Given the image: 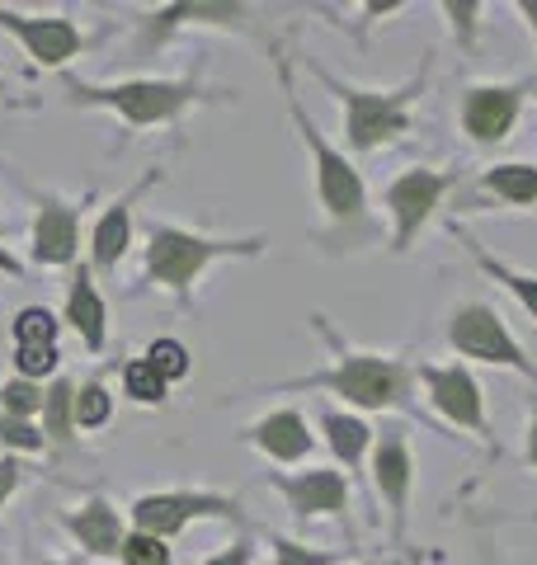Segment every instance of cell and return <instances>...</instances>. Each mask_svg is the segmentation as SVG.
Masks as SVG:
<instances>
[{
    "instance_id": "cell-1",
    "label": "cell",
    "mask_w": 537,
    "mask_h": 565,
    "mask_svg": "<svg viewBox=\"0 0 537 565\" xmlns=\"http://www.w3.org/2000/svg\"><path fill=\"white\" fill-rule=\"evenodd\" d=\"M307 386H330V392L349 396L354 405H368V411H382V405H397L410 392V373L401 363L387 359H368V353H349L335 373H320Z\"/></svg>"
},
{
    "instance_id": "cell-2",
    "label": "cell",
    "mask_w": 537,
    "mask_h": 565,
    "mask_svg": "<svg viewBox=\"0 0 537 565\" xmlns=\"http://www.w3.org/2000/svg\"><path fill=\"white\" fill-rule=\"evenodd\" d=\"M330 81V76H326ZM339 95H345L349 104V141L358 151L368 147H382L387 137H397L410 128V99H415V90L424 85V71L415 81H410V90H397V95H368V90H349V85L330 81Z\"/></svg>"
},
{
    "instance_id": "cell-3",
    "label": "cell",
    "mask_w": 537,
    "mask_h": 565,
    "mask_svg": "<svg viewBox=\"0 0 537 565\" xmlns=\"http://www.w3.org/2000/svg\"><path fill=\"white\" fill-rule=\"evenodd\" d=\"M260 250V241H199L185 232H156L151 236V274L166 288H189L193 274L218 255H250Z\"/></svg>"
},
{
    "instance_id": "cell-4",
    "label": "cell",
    "mask_w": 537,
    "mask_h": 565,
    "mask_svg": "<svg viewBox=\"0 0 537 565\" xmlns=\"http://www.w3.org/2000/svg\"><path fill=\"white\" fill-rule=\"evenodd\" d=\"M81 90V85H76ZM81 99L90 104H109L133 128H147V122L175 118L185 104L193 99V85H166V81H133V85H104V90H81Z\"/></svg>"
},
{
    "instance_id": "cell-5",
    "label": "cell",
    "mask_w": 537,
    "mask_h": 565,
    "mask_svg": "<svg viewBox=\"0 0 537 565\" xmlns=\"http://www.w3.org/2000/svg\"><path fill=\"white\" fill-rule=\"evenodd\" d=\"M448 340H453L467 359H486V363H505V367H518V373L537 377V367L524 359V349L509 340L505 321L491 311V307H462L448 326Z\"/></svg>"
},
{
    "instance_id": "cell-6",
    "label": "cell",
    "mask_w": 537,
    "mask_h": 565,
    "mask_svg": "<svg viewBox=\"0 0 537 565\" xmlns=\"http://www.w3.org/2000/svg\"><path fill=\"white\" fill-rule=\"evenodd\" d=\"M293 118H297V128L307 132V147L316 156V170H320V199H326V207L335 212L339 222H354L358 212H364V180L345 166V156H335L326 141H320V132L312 128V118L293 104Z\"/></svg>"
},
{
    "instance_id": "cell-7",
    "label": "cell",
    "mask_w": 537,
    "mask_h": 565,
    "mask_svg": "<svg viewBox=\"0 0 537 565\" xmlns=\"http://www.w3.org/2000/svg\"><path fill=\"white\" fill-rule=\"evenodd\" d=\"M133 514H137V527L147 537H170L199 514L236 519V504L222 500V494H147V500H137Z\"/></svg>"
},
{
    "instance_id": "cell-8",
    "label": "cell",
    "mask_w": 537,
    "mask_h": 565,
    "mask_svg": "<svg viewBox=\"0 0 537 565\" xmlns=\"http://www.w3.org/2000/svg\"><path fill=\"white\" fill-rule=\"evenodd\" d=\"M448 184H453V174H434V170H406L401 180L391 184L387 203H391V212H397V250L410 245V236L420 232V222L439 207Z\"/></svg>"
},
{
    "instance_id": "cell-9",
    "label": "cell",
    "mask_w": 537,
    "mask_h": 565,
    "mask_svg": "<svg viewBox=\"0 0 537 565\" xmlns=\"http://www.w3.org/2000/svg\"><path fill=\"white\" fill-rule=\"evenodd\" d=\"M424 382H429L434 405H439L448 419H457V424H467V429L486 434V411H481V396H476L472 373H462V367H429Z\"/></svg>"
},
{
    "instance_id": "cell-10",
    "label": "cell",
    "mask_w": 537,
    "mask_h": 565,
    "mask_svg": "<svg viewBox=\"0 0 537 565\" xmlns=\"http://www.w3.org/2000/svg\"><path fill=\"white\" fill-rule=\"evenodd\" d=\"M0 24H6L10 33H20V39L29 43V52L43 66H57L66 57H76V47H81V33L71 29L66 20H24V14H6V10H0Z\"/></svg>"
},
{
    "instance_id": "cell-11",
    "label": "cell",
    "mask_w": 537,
    "mask_h": 565,
    "mask_svg": "<svg viewBox=\"0 0 537 565\" xmlns=\"http://www.w3.org/2000/svg\"><path fill=\"white\" fill-rule=\"evenodd\" d=\"M514 114H518V90H472L462 122H467V132L476 141H499L509 132Z\"/></svg>"
},
{
    "instance_id": "cell-12",
    "label": "cell",
    "mask_w": 537,
    "mask_h": 565,
    "mask_svg": "<svg viewBox=\"0 0 537 565\" xmlns=\"http://www.w3.org/2000/svg\"><path fill=\"white\" fill-rule=\"evenodd\" d=\"M278 490L293 500L297 514H339L345 509V481H339V471L293 476V481H278Z\"/></svg>"
},
{
    "instance_id": "cell-13",
    "label": "cell",
    "mask_w": 537,
    "mask_h": 565,
    "mask_svg": "<svg viewBox=\"0 0 537 565\" xmlns=\"http://www.w3.org/2000/svg\"><path fill=\"white\" fill-rule=\"evenodd\" d=\"M378 486H382L391 514H397V527H401L406 504H410V452H406V444L397 434L382 438V448H378Z\"/></svg>"
},
{
    "instance_id": "cell-14",
    "label": "cell",
    "mask_w": 537,
    "mask_h": 565,
    "mask_svg": "<svg viewBox=\"0 0 537 565\" xmlns=\"http://www.w3.org/2000/svg\"><path fill=\"white\" fill-rule=\"evenodd\" d=\"M33 255H39L43 264H66L71 255H76V217H71V207L43 203L39 236H33Z\"/></svg>"
},
{
    "instance_id": "cell-15",
    "label": "cell",
    "mask_w": 537,
    "mask_h": 565,
    "mask_svg": "<svg viewBox=\"0 0 537 565\" xmlns=\"http://www.w3.org/2000/svg\"><path fill=\"white\" fill-rule=\"evenodd\" d=\"M255 444L268 457H278V462H293V457L312 452V434H307V424H302L293 411H278V415H268L255 429Z\"/></svg>"
},
{
    "instance_id": "cell-16",
    "label": "cell",
    "mask_w": 537,
    "mask_h": 565,
    "mask_svg": "<svg viewBox=\"0 0 537 565\" xmlns=\"http://www.w3.org/2000/svg\"><path fill=\"white\" fill-rule=\"evenodd\" d=\"M71 527H76V537L90 546L95 556H109V552H118L123 546V537H118V514L104 500H95L85 509V514H76L71 519Z\"/></svg>"
},
{
    "instance_id": "cell-17",
    "label": "cell",
    "mask_w": 537,
    "mask_h": 565,
    "mask_svg": "<svg viewBox=\"0 0 537 565\" xmlns=\"http://www.w3.org/2000/svg\"><path fill=\"white\" fill-rule=\"evenodd\" d=\"M66 321L85 334V344H90V349H99V344H104V302H99V292L90 288V274H85V269H81V278H76V288H71Z\"/></svg>"
},
{
    "instance_id": "cell-18",
    "label": "cell",
    "mask_w": 537,
    "mask_h": 565,
    "mask_svg": "<svg viewBox=\"0 0 537 565\" xmlns=\"http://www.w3.org/2000/svg\"><path fill=\"white\" fill-rule=\"evenodd\" d=\"M486 184L499 193V199H509L518 207H528L537 203V170L533 166H495L486 174Z\"/></svg>"
},
{
    "instance_id": "cell-19",
    "label": "cell",
    "mask_w": 537,
    "mask_h": 565,
    "mask_svg": "<svg viewBox=\"0 0 537 565\" xmlns=\"http://www.w3.org/2000/svg\"><path fill=\"white\" fill-rule=\"evenodd\" d=\"M128 236H133V217H128V203H118V207H109V217H104L99 232H95V259L114 264L123 250H128Z\"/></svg>"
},
{
    "instance_id": "cell-20",
    "label": "cell",
    "mask_w": 537,
    "mask_h": 565,
    "mask_svg": "<svg viewBox=\"0 0 537 565\" xmlns=\"http://www.w3.org/2000/svg\"><path fill=\"white\" fill-rule=\"evenodd\" d=\"M326 434H330V448L339 452V462H358L368 448V424H358L349 415H326Z\"/></svg>"
},
{
    "instance_id": "cell-21",
    "label": "cell",
    "mask_w": 537,
    "mask_h": 565,
    "mask_svg": "<svg viewBox=\"0 0 537 565\" xmlns=\"http://www.w3.org/2000/svg\"><path fill=\"white\" fill-rule=\"evenodd\" d=\"M123 382H128V396H137L141 405H156L160 396H166V377H160V373H156V367H151L147 359L123 367Z\"/></svg>"
},
{
    "instance_id": "cell-22",
    "label": "cell",
    "mask_w": 537,
    "mask_h": 565,
    "mask_svg": "<svg viewBox=\"0 0 537 565\" xmlns=\"http://www.w3.org/2000/svg\"><path fill=\"white\" fill-rule=\"evenodd\" d=\"M241 6H175V10H166L156 20V33H166V29H175L179 20H222V24H231V20H241Z\"/></svg>"
},
{
    "instance_id": "cell-23",
    "label": "cell",
    "mask_w": 537,
    "mask_h": 565,
    "mask_svg": "<svg viewBox=\"0 0 537 565\" xmlns=\"http://www.w3.org/2000/svg\"><path fill=\"white\" fill-rule=\"evenodd\" d=\"M481 259V269H491L499 282H505V288L518 297V302H524L528 311H533V321H537V278H528V274H514V269H505V264L499 259H491V255H476Z\"/></svg>"
},
{
    "instance_id": "cell-24",
    "label": "cell",
    "mask_w": 537,
    "mask_h": 565,
    "mask_svg": "<svg viewBox=\"0 0 537 565\" xmlns=\"http://www.w3.org/2000/svg\"><path fill=\"white\" fill-rule=\"evenodd\" d=\"M14 334H20V344H52L57 340V321H52L43 307H29V311H20V321H14Z\"/></svg>"
},
{
    "instance_id": "cell-25",
    "label": "cell",
    "mask_w": 537,
    "mask_h": 565,
    "mask_svg": "<svg viewBox=\"0 0 537 565\" xmlns=\"http://www.w3.org/2000/svg\"><path fill=\"white\" fill-rule=\"evenodd\" d=\"M147 363H151L166 382L189 373V353H185V344H175V340H156V344H151V353H147Z\"/></svg>"
},
{
    "instance_id": "cell-26",
    "label": "cell",
    "mask_w": 537,
    "mask_h": 565,
    "mask_svg": "<svg viewBox=\"0 0 537 565\" xmlns=\"http://www.w3.org/2000/svg\"><path fill=\"white\" fill-rule=\"evenodd\" d=\"M76 419L85 424V429H95V424L109 419V396H104V386H99V382H90L85 392L76 396Z\"/></svg>"
},
{
    "instance_id": "cell-27",
    "label": "cell",
    "mask_w": 537,
    "mask_h": 565,
    "mask_svg": "<svg viewBox=\"0 0 537 565\" xmlns=\"http://www.w3.org/2000/svg\"><path fill=\"white\" fill-rule=\"evenodd\" d=\"M123 556H128V565H170L166 542H160V537H147V533L128 537V546H123Z\"/></svg>"
},
{
    "instance_id": "cell-28",
    "label": "cell",
    "mask_w": 537,
    "mask_h": 565,
    "mask_svg": "<svg viewBox=\"0 0 537 565\" xmlns=\"http://www.w3.org/2000/svg\"><path fill=\"white\" fill-rule=\"evenodd\" d=\"M66 429H71V386L62 382L52 386V401H48V434L66 438Z\"/></svg>"
},
{
    "instance_id": "cell-29",
    "label": "cell",
    "mask_w": 537,
    "mask_h": 565,
    "mask_svg": "<svg viewBox=\"0 0 537 565\" xmlns=\"http://www.w3.org/2000/svg\"><path fill=\"white\" fill-rule=\"evenodd\" d=\"M52 363H57V349H52V344H20V367L29 377L52 373Z\"/></svg>"
},
{
    "instance_id": "cell-30",
    "label": "cell",
    "mask_w": 537,
    "mask_h": 565,
    "mask_svg": "<svg viewBox=\"0 0 537 565\" xmlns=\"http://www.w3.org/2000/svg\"><path fill=\"white\" fill-rule=\"evenodd\" d=\"M278 565H330V552H307L297 542H278Z\"/></svg>"
},
{
    "instance_id": "cell-31",
    "label": "cell",
    "mask_w": 537,
    "mask_h": 565,
    "mask_svg": "<svg viewBox=\"0 0 537 565\" xmlns=\"http://www.w3.org/2000/svg\"><path fill=\"white\" fill-rule=\"evenodd\" d=\"M0 438H6V444H20V448H39L43 438L29 429V424H20V419H10V415H0Z\"/></svg>"
},
{
    "instance_id": "cell-32",
    "label": "cell",
    "mask_w": 537,
    "mask_h": 565,
    "mask_svg": "<svg viewBox=\"0 0 537 565\" xmlns=\"http://www.w3.org/2000/svg\"><path fill=\"white\" fill-rule=\"evenodd\" d=\"M0 396H6V405H10L14 415H24V411H33V405H39V392H33V386H24V382H20V386L10 382V386H6V392H0Z\"/></svg>"
},
{
    "instance_id": "cell-33",
    "label": "cell",
    "mask_w": 537,
    "mask_h": 565,
    "mask_svg": "<svg viewBox=\"0 0 537 565\" xmlns=\"http://www.w3.org/2000/svg\"><path fill=\"white\" fill-rule=\"evenodd\" d=\"M14 481H20V467H10V462H0V504H6V494L14 490Z\"/></svg>"
},
{
    "instance_id": "cell-34",
    "label": "cell",
    "mask_w": 537,
    "mask_h": 565,
    "mask_svg": "<svg viewBox=\"0 0 537 565\" xmlns=\"http://www.w3.org/2000/svg\"><path fill=\"white\" fill-rule=\"evenodd\" d=\"M250 561V552H245V546H231V552L227 556H218V561H208V565H245Z\"/></svg>"
},
{
    "instance_id": "cell-35",
    "label": "cell",
    "mask_w": 537,
    "mask_h": 565,
    "mask_svg": "<svg viewBox=\"0 0 537 565\" xmlns=\"http://www.w3.org/2000/svg\"><path fill=\"white\" fill-rule=\"evenodd\" d=\"M528 462L537 467V415H533V438H528Z\"/></svg>"
},
{
    "instance_id": "cell-36",
    "label": "cell",
    "mask_w": 537,
    "mask_h": 565,
    "mask_svg": "<svg viewBox=\"0 0 537 565\" xmlns=\"http://www.w3.org/2000/svg\"><path fill=\"white\" fill-rule=\"evenodd\" d=\"M0 269H10V274H20V264H14L6 250H0Z\"/></svg>"
}]
</instances>
